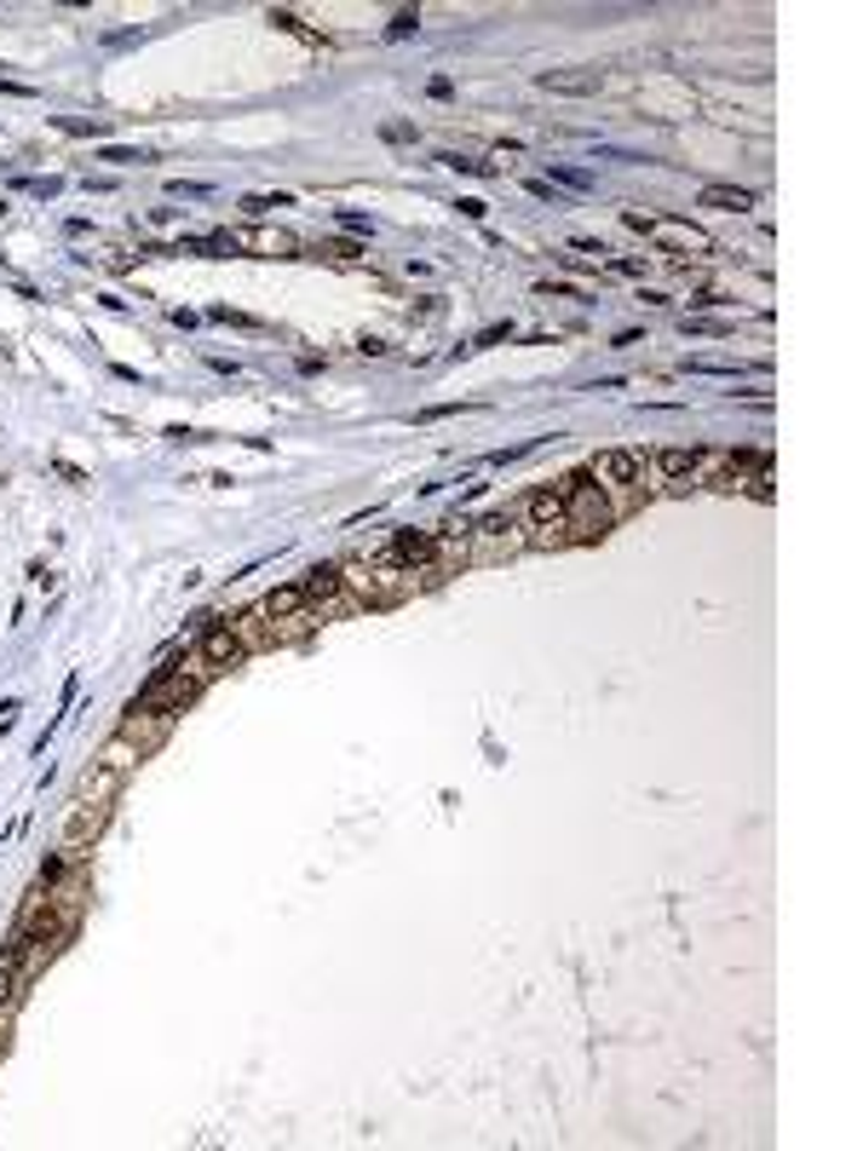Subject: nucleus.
I'll return each mask as SVG.
<instances>
[{
    "label": "nucleus",
    "instance_id": "2",
    "mask_svg": "<svg viewBox=\"0 0 863 1151\" xmlns=\"http://www.w3.org/2000/svg\"><path fill=\"white\" fill-rule=\"evenodd\" d=\"M242 656H248V645L231 622H214V628L196 633V674H208V680L231 674V669H242Z\"/></svg>",
    "mask_w": 863,
    "mask_h": 1151
},
{
    "label": "nucleus",
    "instance_id": "9",
    "mask_svg": "<svg viewBox=\"0 0 863 1151\" xmlns=\"http://www.w3.org/2000/svg\"><path fill=\"white\" fill-rule=\"evenodd\" d=\"M260 610H265V617H276V622H288V617H299V610H306V594H299V582H288V587H271Z\"/></svg>",
    "mask_w": 863,
    "mask_h": 1151
},
{
    "label": "nucleus",
    "instance_id": "1",
    "mask_svg": "<svg viewBox=\"0 0 863 1151\" xmlns=\"http://www.w3.org/2000/svg\"><path fill=\"white\" fill-rule=\"evenodd\" d=\"M558 496H565V513H570V524H581V530H611L616 524V513H611V501H604V484L588 473V467H576L565 484H558Z\"/></svg>",
    "mask_w": 863,
    "mask_h": 1151
},
{
    "label": "nucleus",
    "instance_id": "3",
    "mask_svg": "<svg viewBox=\"0 0 863 1151\" xmlns=\"http://www.w3.org/2000/svg\"><path fill=\"white\" fill-rule=\"evenodd\" d=\"M524 513H529V530H547V535H565L570 530V513H565L558 484H536V490L524 496Z\"/></svg>",
    "mask_w": 863,
    "mask_h": 1151
},
{
    "label": "nucleus",
    "instance_id": "14",
    "mask_svg": "<svg viewBox=\"0 0 863 1151\" xmlns=\"http://www.w3.org/2000/svg\"><path fill=\"white\" fill-rule=\"evenodd\" d=\"M749 496H754V501H777V484H772V473H754V478H749Z\"/></svg>",
    "mask_w": 863,
    "mask_h": 1151
},
{
    "label": "nucleus",
    "instance_id": "4",
    "mask_svg": "<svg viewBox=\"0 0 863 1151\" xmlns=\"http://www.w3.org/2000/svg\"><path fill=\"white\" fill-rule=\"evenodd\" d=\"M599 484H616V490H633V484H645V455L633 449H599V460L588 467Z\"/></svg>",
    "mask_w": 863,
    "mask_h": 1151
},
{
    "label": "nucleus",
    "instance_id": "18",
    "mask_svg": "<svg viewBox=\"0 0 863 1151\" xmlns=\"http://www.w3.org/2000/svg\"><path fill=\"white\" fill-rule=\"evenodd\" d=\"M105 162H144V150H121V144H110Z\"/></svg>",
    "mask_w": 863,
    "mask_h": 1151
},
{
    "label": "nucleus",
    "instance_id": "5",
    "mask_svg": "<svg viewBox=\"0 0 863 1151\" xmlns=\"http://www.w3.org/2000/svg\"><path fill=\"white\" fill-rule=\"evenodd\" d=\"M432 558H438V535H420V530H392V553H386V565L415 571V565H432Z\"/></svg>",
    "mask_w": 863,
    "mask_h": 1151
},
{
    "label": "nucleus",
    "instance_id": "10",
    "mask_svg": "<svg viewBox=\"0 0 863 1151\" xmlns=\"http://www.w3.org/2000/svg\"><path fill=\"white\" fill-rule=\"evenodd\" d=\"M702 208L743 214V208H754V191H743V185H702Z\"/></svg>",
    "mask_w": 863,
    "mask_h": 1151
},
{
    "label": "nucleus",
    "instance_id": "13",
    "mask_svg": "<svg viewBox=\"0 0 863 1151\" xmlns=\"http://www.w3.org/2000/svg\"><path fill=\"white\" fill-rule=\"evenodd\" d=\"M513 524H518V513H513V507H501V513H490V519H478L472 530H478V535H506V530H513Z\"/></svg>",
    "mask_w": 863,
    "mask_h": 1151
},
{
    "label": "nucleus",
    "instance_id": "16",
    "mask_svg": "<svg viewBox=\"0 0 863 1151\" xmlns=\"http://www.w3.org/2000/svg\"><path fill=\"white\" fill-rule=\"evenodd\" d=\"M455 173H490V162H478V156H444Z\"/></svg>",
    "mask_w": 863,
    "mask_h": 1151
},
{
    "label": "nucleus",
    "instance_id": "15",
    "mask_svg": "<svg viewBox=\"0 0 863 1151\" xmlns=\"http://www.w3.org/2000/svg\"><path fill=\"white\" fill-rule=\"evenodd\" d=\"M288 202H294V196H248L242 208H248V214H271V208H288Z\"/></svg>",
    "mask_w": 863,
    "mask_h": 1151
},
{
    "label": "nucleus",
    "instance_id": "11",
    "mask_svg": "<svg viewBox=\"0 0 863 1151\" xmlns=\"http://www.w3.org/2000/svg\"><path fill=\"white\" fill-rule=\"evenodd\" d=\"M542 87L547 93H599V75H558V69H547Z\"/></svg>",
    "mask_w": 863,
    "mask_h": 1151
},
{
    "label": "nucleus",
    "instance_id": "6",
    "mask_svg": "<svg viewBox=\"0 0 863 1151\" xmlns=\"http://www.w3.org/2000/svg\"><path fill=\"white\" fill-rule=\"evenodd\" d=\"M105 817H110V806H98V801H75L69 806V817H64V847L75 853V847H87V840L105 829Z\"/></svg>",
    "mask_w": 863,
    "mask_h": 1151
},
{
    "label": "nucleus",
    "instance_id": "17",
    "mask_svg": "<svg viewBox=\"0 0 863 1151\" xmlns=\"http://www.w3.org/2000/svg\"><path fill=\"white\" fill-rule=\"evenodd\" d=\"M455 208H461V214H467L472 225H478V219H484V214H490V208H484V202H478V196H461V202H455Z\"/></svg>",
    "mask_w": 863,
    "mask_h": 1151
},
{
    "label": "nucleus",
    "instance_id": "7",
    "mask_svg": "<svg viewBox=\"0 0 863 1151\" xmlns=\"http://www.w3.org/2000/svg\"><path fill=\"white\" fill-rule=\"evenodd\" d=\"M714 455L720 449H702V444H691V449H656L651 467L663 473V478H691L697 467H714Z\"/></svg>",
    "mask_w": 863,
    "mask_h": 1151
},
{
    "label": "nucleus",
    "instance_id": "19",
    "mask_svg": "<svg viewBox=\"0 0 863 1151\" xmlns=\"http://www.w3.org/2000/svg\"><path fill=\"white\" fill-rule=\"evenodd\" d=\"M415 23H420L415 12H397V18H392V35H409V30H415Z\"/></svg>",
    "mask_w": 863,
    "mask_h": 1151
},
{
    "label": "nucleus",
    "instance_id": "20",
    "mask_svg": "<svg viewBox=\"0 0 863 1151\" xmlns=\"http://www.w3.org/2000/svg\"><path fill=\"white\" fill-rule=\"evenodd\" d=\"M542 294H558V300H576L581 289H570V283H542Z\"/></svg>",
    "mask_w": 863,
    "mask_h": 1151
},
{
    "label": "nucleus",
    "instance_id": "8",
    "mask_svg": "<svg viewBox=\"0 0 863 1151\" xmlns=\"http://www.w3.org/2000/svg\"><path fill=\"white\" fill-rule=\"evenodd\" d=\"M299 594H306V605L340 599V594H346V571H340V565H312L306 576H299Z\"/></svg>",
    "mask_w": 863,
    "mask_h": 1151
},
{
    "label": "nucleus",
    "instance_id": "12",
    "mask_svg": "<svg viewBox=\"0 0 863 1151\" xmlns=\"http://www.w3.org/2000/svg\"><path fill=\"white\" fill-rule=\"evenodd\" d=\"M64 876H69V853H53V858L41 864L35 887H41V892H58V887H64Z\"/></svg>",
    "mask_w": 863,
    "mask_h": 1151
}]
</instances>
